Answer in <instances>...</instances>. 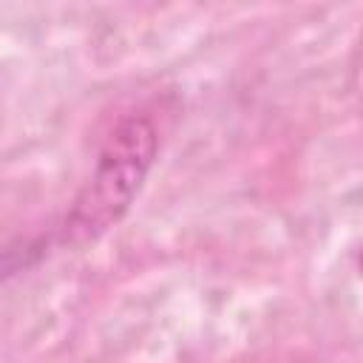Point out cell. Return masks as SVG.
<instances>
[{
  "instance_id": "obj_2",
  "label": "cell",
  "mask_w": 363,
  "mask_h": 363,
  "mask_svg": "<svg viewBox=\"0 0 363 363\" xmlns=\"http://www.w3.org/2000/svg\"><path fill=\"white\" fill-rule=\"evenodd\" d=\"M43 241H20L17 247H3L0 250V281L14 275L17 269H26L43 255Z\"/></svg>"
},
{
  "instance_id": "obj_1",
  "label": "cell",
  "mask_w": 363,
  "mask_h": 363,
  "mask_svg": "<svg viewBox=\"0 0 363 363\" xmlns=\"http://www.w3.org/2000/svg\"><path fill=\"white\" fill-rule=\"evenodd\" d=\"M159 150L156 128L142 113L122 116L105 136L96 164L65 216L62 238L85 244L108 233L133 207Z\"/></svg>"
}]
</instances>
